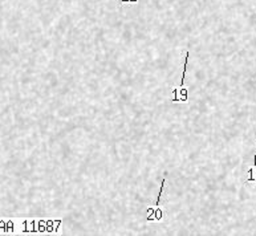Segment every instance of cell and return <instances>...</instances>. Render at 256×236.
I'll use <instances>...</instances> for the list:
<instances>
[{
    "mask_svg": "<svg viewBox=\"0 0 256 236\" xmlns=\"http://www.w3.org/2000/svg\"><path fill=\"white\" fill-rule=\"evenodd\" d=\"M187 64H189V52L186 53V58H185V66H183V76H182V81H181V88H183V82H185V77H186V70H187Z\"/></svg>",
    "mask_w": 256,
    "mask_h": 236,
    "instance_id": "1",
    "label": "cell"
},
{
    "mask_svg": "<svg viewBox=\"0 0 256 236\" xmlns=\"http://www.w3.org/2000/svg\"><path fill=\"white\" fill-rule=\"evenodd\" d=\"M247 182H256V167L248 170V176H247Z\"/></svg>",
    "mask_w": 256,
    "mask_h": 236,
    "instance_id": "2",
    "label": "cell"
},
{
    "mask_svg": "<svg viewBox=\"0 0 256 236\" xmlns=\"http://www.w3.org/2000/svg\"><path fill=\"white\" fill-rule=\"evenodd\" d=\"M147 211H149V212H150V214H154V210H153V208H149V210H147ZM147 220H153V215H150V216H147Z\"/></svg>",
    "mask_w": 256,
    "mask_h": 236,
    "instance_id": "4",
    "label": "cell"
},
{
    "mask_svg": "<svg viewBox=\"0 0 256 236\" xmlns=\"http://www.w3.org/2000/svg\"><path fill=\"white\" fill-rule=\"evenodd\" d=\"M122 2H131V3H134V2H137V0H122Z\"/></svg>",
    "mask_w": 256,
    "mask_h": 236,
    "instance_id": "5",
    "label": "cell"
},
{
    "mask_svg": "<svg viewBox=\"0 0 256 236\" xmlns=\"http://www.w3.org/2000/svg\"><path fill=\"white\" fill-rule=\"evenodd\" d=\"M165 182H166V179H163V180H162V187H161V191L158 193V196H157V202H155V203H157V207H158V206H159V199H161V195H162V190H163Z\"/></svg>",
    "mask_w": 256,
    "mask_h": 236,
    "instance_id": "3",
    "label": "cell"
}]
</instances>
